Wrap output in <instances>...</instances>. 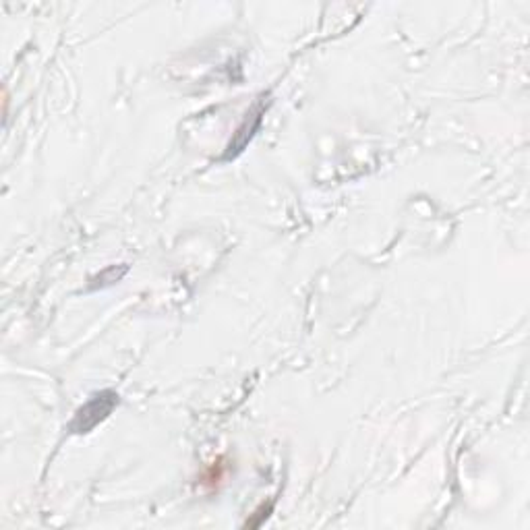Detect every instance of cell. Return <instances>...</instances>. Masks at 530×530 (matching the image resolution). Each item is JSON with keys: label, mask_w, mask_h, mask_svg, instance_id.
Returning <instances> with one entry per match:
<instances>
[{"label": "cell", "mask_w": 530, "mask_h": 530, "mask_svg": "<svg viewBox=\"0 0 530 530\" xmlns=\"http://www.w3.org/2000/svg\"><path fill=\"white\" fill-rule=\"evenodd\" d=\"M116 404H119V394L116 392L104 390V392L92 396L90 402H85L75 412V417L69 425V431L77 433V435L94 431L102 421H106L112 415V410L116 408Z\"/></svg>", "instance_id": "obj_1"}]
</instances>
